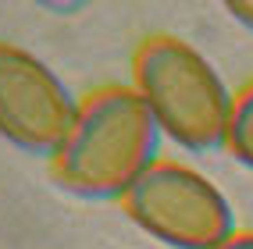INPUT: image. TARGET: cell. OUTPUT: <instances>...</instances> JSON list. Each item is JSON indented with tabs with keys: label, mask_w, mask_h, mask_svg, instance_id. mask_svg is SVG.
I'll return each instance as SVG.
<instances>
[{
	"label": "cell",
	"mask_w": 253,
	"mask_h": 249,
	"mask_svg": "<svg viewBox=\"0 0 253 249\" xmlns=\"http://www.w3.org/2000/svg\"><path fill=\"white\" fill-rule=\"evenodd\" d=\"M161 128L132 86H100L79 110L50 157L54 178L79 199H122L150 164H157Z\"/></svg>",
	"instance_id": "cell-1"
},
{
	"label": "cell",
	"mask_w": 253,
	"mask_h": 249,
	"mask_svg": "<svg viewBox=\"0 0 253 249\" xmlns=\"http://www.w3.org/2000/svg\"><path fill=\"white\" fill-rule=\"evenodd\" d=\"M132 89L143 96L161 136L178 149H225L235 93L196 46L178 36L143 39L132 57Z\"/></svg>",
	"instance_id": "cell-2"
},
{
	"label": "cell",
	"mask_w": 253,
	"mask_h": 249,
	"mask_svg": "<svg viewBox=\"0 0 253 249\" xmlns=\"http://www.w3.org/2000/svg\"><path fill=\"white\" fill-rule=\"evenodd\" d=\"M118 203L139 231L168 249H217L235 235L228 196L182 160L150 164Z\"/></svg>",
	"instance_id": "cell-3"
},
{
	"label": "cell",
	"mask_w": 253,
	"mask_h": 249,
	"mask_svg": "<svg viewBox=\"0 0 253 249\" xmlns=\"http://www.w3.org/2000/svg\"><path fill=\"white\" fill-rule=\"evenodd\" d=\"M79 100L43 57L0 39V139L32 157H54Z\"/></svg>",
	"instance_id": "cell-4"
},
{
	"label": "cell",
	"mask_w": 253,
	"mask_h": 249,
	"mask_svg": "<svg viewBox=\"0 0 253 249\" xmlns=\"http://www.w3.org/2000/svg\"><path fill=\"white\" fill-rule=\"evenodd\" d=\"M225 149L243 164V168L253 171V82L235 93V107H232Z\"/></svg>",
	"instance_id": "cell-5"
},
{
	"label": "cell",
	"mask_w": 253,
	"mask_h": 249,
	"mask_svg": "<svg viewBox=\"0 0 253 249\" xmlns=\"http://www.w3.org/2000/svg\"><path fill=\"white\" fill-rule=\"evenodd\" d=\"M225 11H228L232 18L246 29V32H253V0H228Z\"/></svg>",
	"instance_id": "cell-6"
},
{
	"label": "cell",
	"mask_w": 253,
	"mask_h": 249,
	"mask_svg": "<svg viewBox=\"0 0 253 249\" xmlns=\"http://www.w3.org/2000/svg\"><path fill=\"white\" fill-rule=\"evenodd\" d=\"M217 249H253V231H235V235L225 239Z\"/></svg>",
	"instance_id": "cell-7"
}]
</instances>
